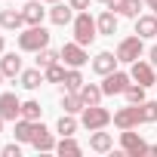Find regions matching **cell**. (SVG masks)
<instances>
[{
  "mask_svg": "<svg viewBox=\"0 0 157 157\" xmlns=\"http://www.w3.org/2000/svg\"><path fill=\"white\" fill-rule=\"evenodd\" d=\"M0 71H3V77H19L25 68H22V59L16 52H3L0 56Z\"/></svg>",
  "mask_w": 157,
  "mask_h": 157,
  "instance_id": "15",
  "label": "cell"
},
{
  "mask_svg": "<svg viewBox=\"0 0 157 157\" xmlns=\"http://www.w3.org/2000/svg\"><path fill=\"white\" fill-rule=\"evenodd\" d=\"M148 154H157V145H148Z\"/></svg>",
  "mask_w": 157,
  "mask_h": 157,
  "instance_id": "39",
  "label": "cell"
},
{
  "mask_svg": "<svg viewBox=\"0 0 157 157\" xmlns=\"http://www.w3.org/2000/svg\"><path fill=\"white\" fill-rule=\"evenodd\" d=\"M90 148H93L96 154H108V151L114 148V139H111V132L93 129V136H90Z\"/></svg>",
  "mask_w": 157,
  "mask_h": 157,
  "instance_id": "16",
  "label": "cell"
},
{
  "mask_svg": "<svg viewBox=\"0 0 157 157\" xmlns=\"http://www.w3.org/2000/svg\"><path fill=\"white\" fill-rule=\"evenodd\" d=\"M142 3H145V0H126L123 10H120V16H126V19H139V16H142Z\"/></svg>",
  "mask_w": 157,
  "mask_h": 157,
  "instance_id": "31",
  "label": "cell"
},
{
  "mask_svg": "<svg viewBox=\"0 0 157 157\" xmlns=\"http://www.w3.org/2000/svg\"><path fill=\"white\" fill-rule=\"evenodd\" d=\"M80 86H83V74H80V68H68V74H65V90L77 93Z\"/></svg>",
  "mask_w": 157,
  "mask_h": 157,
  "instance_id": "26",
  "label": "cell"
},
{
  "mask_svg": "<svg viewBox=\"0 0 157 157\" xmlns=\"http://www.w3.org/2000/svg\"><path fill=\"white\" fill-rule=\"evenodd\" d=\"M65 74H68V68L56 62V65L43 68V80H46V83H65Z\"/></svg>",
  "mask_w": 157,
  "mask_h": 157,
  "instance_id": "25",
  "label": "cell"
},
{
  "mask_svg": "<svg viewBox=\"0 0 157 157\" xmlns=\"http://www.w3.org/2000/svg\"><path fill=\"white\" fill-rule=\"evenodd\" d=\"M56 151H59L62 157H65V154H68V157H77V154H80L83 148L74 142V136H62V142H56Z\"/></svg>",
  "mask_w": 157,
  "mask_h": 157,
  "instance_id": "24",
  "label": "cell"
},
{
  "mask_svg": "<svg viewBox=\"0 0 157 157\" xmlns=\"http://www.w3.org/2000/svg\"><path fill=\"white\" fill-rule=\"evenodd\" d=\"M99 3H108V0H99Z\"/></svg>",
  "mask_w": 157,
  "mask_h": 157,
  "instance_id": "43",
  "label": "cell"
},
{
  "mask_svg": "<svg viewBox=\"0 0 157 157\" xmlns=\"http://www.w3.org/2000/svg\"><path fill=\"white\" fill-rule=\"evenodd\" d=\"M154 16H157V6H154Z\"/></svg>",
  "mask_w": 157,
  "mask_h": 157,
  "instance_id": "44",
  "label": "cell"
},
{
  "mask_svg": "<svg viewBox=\"0 0 157 157\" xmlns=\"http://www.w3.org/2000/svg\"><path fill=\"white\" fill-rule=\"evenodd\" d=\"M142 120L145 123H154L157 120V102H148V99L142 102Z\"/></svg>",
  "mask_w": 157,
  "mask_h": 157,
  "instance_id": "32",
  "label": "cell"
},
{
  "mask_svg": "<svg viewBox=\"0 0 157 157\" xmlns=\"http://www.w3.org/2000/svg\"><path fill=\"white\" fill-rule=\"evenodd\" d=\"M31 145H34L37 151H56V139H52V132H49L43 123H34V139H31Z\"/></svg>",
  "mask_w": 157,
  "mask_h": 157,
  "instance_id": "11",
  "label": "cell"
},
{
  "mask_svg": "<svg viewBox=\"0 0 157 157\" xmlns=\"http://www.w3.org/2000/svg\"><path fill=\"white\" fill-rule=\"evenodd\" d=\"M3 123H6V120H3V117H0V132H3Z\"/></svg>",
  "mask_w": 157,
  "mask_h": 157,
  "instance_id": "40",
  "label": "cell"
},
{
  "mask_svg": "<svg viewBox=\"0 0 157 157\" xmlns=\"http://www.w3.org/2000/svg\"><path fill=\"white\" fill-rule=\"evenodd\" d=\"M22 25H25L22 10H0V28H6V31H19Z\"/></svg>",
  "mask_w": 157,
  "mask_h": 157,
  "instance_id": "17",
  "label": "cell"
},
{
  "mask_svg": "<svg viewBox=\"0 0 157 157\" xmlns=\"http://www.w3.org/2000/svg\"><path fill=\"white\" fill-rule=\"evenodd\" d=\"M22 16H25V25H40L46 10H43V0H28L22 6Z\"/></svg>",
  "mask_w": 157,
  "mask_h": 157,
  "instance_id": "13",
  "label": "cell"
},
{
  "mask_svg": "<svg viewBox=\"0 0 157 157\" xmlns=\"http://www.w3.org/2000/svg\"><path fill=\"white\" fill-rule=\"evenodd\" d=\"M43 46H49V31L43 25H28L19 34V49L22 52H40Z\"/></svg>",
  "mask_w": 157,
  "mask_h": 157,
  "instance_id": "2",
  "label": "cell"
},
{
  "mask_svg": "<svg viewBox=\"0 0 157 157\" xmlns=\"http://www.w3.org/2000/svg\"><path fill=\"white\" fill-rule=\"evenodd\" d=\"M129 77H132V83H142L145 90H148V86H157V71H154V65H151V62L136 59V62H132V68H129Z\"/></svg>",
  "mask_w": 157,
  "mask_h": 157,
  "instance_id": "8",
  "label": "cell"
},
{
  "mask_svg": "<svg viewBox=\"0 0 157 157\" xmlns=\"http://www.w3.org/2000/svg\"><path fill=\"white\" fill-rule=\"evenodd\" d=\"M43 3H59V0H43Z\"/></svg>",
  "mask_w": 157,
  "mask_h": 157,
  "instance_id": "41",
  "label": "cell"
},
{
  "mask_svg": "<svg viewBox=\"0 0 157 157\" xmlns=\"http://www.w3.org/2000/svg\"><path fill=\"white\" fill-rule=\"evenodd\" d=\"M56 132H62V136H74V132H77V120H74V114H62L59 123H56Z\"/></svg>",
  "mask_w": 157,
  "mask_h": 157,
  "instance_id": "28",
  "label": "cell"
},
{
  "mask_svg": "<svg viewBox=\"0 0 157 157\" xmlns=\"http://www.w3.org/2000/svg\"><path fill=\"white\" fill-rule=\"evenodd\" d=\"M0 83H3V71H0Z\"/></svg>",
  "mask_w": 157,
  "mask_h": 157,
  "instance_id": "42",
  "label": "cell"
},
{
  "mask_svg": "<svg viewBox=\"0 0 157 157\" xmlns=\"http://www.w3.org/2000/svg\"><path fill=\"white\" fill-rule=\"evenodd\" d=\"M59 52H62V59H65V65H68V68H83V65L90 62V56H86V46H80L77 40L65 43Z\"/></svg>",
  "mask_w": 157,
  "mask_h": 157,
  "instance_id": "9",
  "label": "cell"
},
{
  "mask_svg": "<svg viewBox=\"0 0 157 157\" xmlns=\"http://www.w3.org/2000/svg\"><path fill=\"white\" fill-rule=\"evenodd\" d=\"M123 3H126V0H108V10H114V13L120 16V10H123Z\"/></svg>",
  "mask_w": 157,
  "mask_h": 157,
  "instance_id": "35",
  "label": "cell"
},
{
  "mask_svg": "<svg viewBox=\"0 0 157 157\" xmlns=\"http://www.w3.org/2000/svg\"><path fill=\"white\" fill-rule=\"evenodd\" d=\"M129 83H132V77L126 71H111V74H105V80H102V93L105 96H123Z\"/></svg>",
  "mask_w": 157,
  "mask_h": 157,
  "instance_id": "7",
  "label": "cell"
},
{
  "mask_svg": "<svg viewBox=\"0 0 157 157\" xmlns=\"http://www.w3.org/2000/svg\"><path fill=\"white\" fill-rule=\"evenodd\" d=\"M40 114H43L40 102H34V99L22 102V117H25V120H40Z\"/></svg>",
  "mask_w": 157,
  "mask_h": 157,
  "instance_id": "30",
  "label": "cell"
},
{
  "mask_svg": "<svg viewBox=\"0 0 157 157\" xmlns=\"http://www.w3.org/2000/svg\"><path fill=\"white\" fill-rule=\"evenodd\" d=\"M123 96H126L129 105H142V102H145V86H142V83H129Z\"/></svg>",
  "mask_w": 157,
  "mask_h": 157,
  "instance_id": "29",
  "label": "cell"
},
{
  "mask_svg": "<svg viewBox=\"0 0 157 157\" xmlns=\"http://www.w3.org/2000/svg\"><path fill=\"white\" fill-rule=\"evenodd\" d=\"M71 31H74V40L80 43V46H90V43L99 37V25H96V19H93L86 10L74 16V22H71Z\"/></svg>",
  "mask_w": 157,
  "mask_h": 157,
  "instance_id": "1",
  "label": "cell"
},
{
  "mask_svg": "<svg viewBox=\"0 0 157 157\" xmlns=\"http://www.w3.org/2000/svg\"><path fill=\"white\" fill-rule=\"evenodd\" d=\"M6 52V43H3V34H0V56H3Z\"/></svg>",
  "mask_w": 157,
  "mask_h": 157,
  "instance_id": "37",
  "label": "cell"
},
{
  "mask_svg": "<svg viewBox=\"0 0 157 157\" xmlns=\"http://www.w3.org/2000/svg\"><path fill=\"white\" fill-rule=\"evenodd\" d=\"M77 93H80V99H83V105L90 108V105H102V86H96V83H83L80 90H77Z\"/></svg>",
  "mask_w": 157,
  "mask_h": 157,
  "instance_id": "21",
  "label": "cell"
},
{
  "mask_svg": "<svg viewBox=\"0 0 157 157\" xmlns=\"http://www.w3.org/2000/svg\"><path fill=\"white\" fill-rule=\"evenodd\" d=\"M49 19H52V25H71L74 22V6L71 3H52V10H49Z\"/></svg>",
  "mask_w": 157,
  "mask_h": 157,
  "instance_id": "14",
  "label": "cell"
},
{
  "mask_svg": "<svg viewBox=\"0 0 157 157\" xmlns=\"http://www.w3.org/2000/svg\"><path fill=\"white\" fill-rule=\"evenodd\" d=\"M68 3L74 6V13H83V10H90V0H68Z\"/></svg>",
  "mask_w": 157,
  "mask_h": 157,
  "instance_id": "34",
  "label": "cell"
},
{
  "mask_svg": "<svg viewBox=\"0 0 157 157\" xmlns=\"http://www.w3.org/2000/svg\"><path fill=\"white\" fill-rule=\"evenodd\" d=\"M34 123H37V120H25V117H19V120H16V129H13L16 142H31V139H34Z\"/></svg>",
  "mask_w": 157,
  "mask_h": 157,
  "instance_id": "22",
  "label": "cell"
},
{
  "mask_svg": "<svg viewBox=\"0 0 157 157\" xmlns=\"http://www.w3.org/2000/svg\"><path fill=\"white\" fill-rule=\"evenodd\" d=\"M19 80H22V86H25V90H37L40 83H46L40 68H28V71H22V74H19Z\"/></svg>",
  "mask_w": 157,
  "mask_h": 157,
  "instance_id": "23",
  "label": "cell"
},
{
  "mask_svg": "<svg viewBox=\"0 0 157 157\" xmlns=\"http://www.w3.org/2000/svg\"><path fill=\"white\" fill-rule=\"evenodd\" d=\"M111 123H114L117 129H136L139 123H145V120H142V105H126V108L114 111Z\"/></svg>",
  "mask_w": 157,
  "mask_h": 157,
  "instance_id": "5",
  "label": "cell"
},
{
  "mask_svg": "<svg viewBox=\"0 0 157 157\" xmlns=\"http://www.w3.org/2000/svg\"><path fill=\"white\" fill-rule=\"evenodd\" d=\"M62 108H65V114H83V99H80V93H71V90H65L62 93Z\"/></svg>",
  "mask_w": 157,
  "mask_h": 157,
  "instance_id": "19",
  "label": "cell"
},
{
  "mask_svg": "<svg viewBox=\"0 0 157 157\" xmlns=\"http://www.w3.org/2000/svg\"><path fill=\"white\" fill-rule=\"evenodd\" d=\"M0 117L13 120V123L22 117V102H19L16 93H0Z\"/></svg>",
  "mask_w": 157,
  "mask_h": 157,
  "instance_id": "10",
  "label": "cell"
},
{
  "mask_svg": "<svg viewBox=\"0 0 157 157\" xmlns=\"http://www.w3.org/2000/svg\"><path fill=\"white\" fill-rule=\"evenodd\" d=\"M96 25H99V34L114 37V34H117V13H114V10H105V13L96 19Z\"/></svg>",
  "mask_w": 157,
  "mask_h": 157,
  "instance_id": "18",
  "label": "cell"
},
{
  "mask_svg": "<svg viewBox=\"0 0 157 157\" xmlns=\"http://www.w3.org/2000/svg\"><path fill=\"white\" fill-rule=\"evenodd\" d=\"M136 34L139 37H157V16H139L136 19Z\"/></svg>",
  "mask_w": 157,
  "mask_h": 157,
  "instance_id": "20",
  "label": "cell"
},
{
  "mask_svg": "<svg viewBox=\"0 0 157 157\" xmlns=\"http://www.w3.org/2000/svg\"><path fill=\"white\" fill-rule=\"evenodd\" d=\"M111 111L108 108H102V105H90V108H83V117H80V123L93 132V129H105L108 123H111Z\"/></svg>",
  "mask_w": 157,
  "mask_h": 157,
  "instance_id": "4",
  "label": "cell"
},
{
  "mask_svg": "<svg viewBox=\"0 0 157 157\" xmlns=\"http://www.w3.org/2000/svg\"><path fill=\"white\" fill-rule=\"evenodd\" d=\"M117 62H120V59H117V52H99V56L93 59V71L105 77V74L117 71Z\"/></svg>",
  "mask_w": 157,
  "mask_h": 157,
  "instance_id": "12",
  "label": "cell"
},
{
  "mask_svg": "<svg viewBox=\"0 0 157 157\" xmlns=\"http://www.w3.org/2000/svg\"><path fill=\"white\" fill-rule=\"evenodd\" d=\"M142 52H145V37H139V34L123 37V40L117 43V59L126 62V65H132L136 59H142Z\"/></svg>",
  "mask_w": 157,
  "mask_h": 157,
  "instance_id": "3",
  "label": "cell"
},
{
  "mask_svg": "<svg viewBox=\"0 0 157 157\" xmlns=\"http://www.w3.org/2000/svg\"><path fill=\"white\" fill-rule=\"evenodd\" d=\"M148 59H151V65L157 68V46H151V49H148Z\"/></svg>",
  "mask_w": 157,
  "mask_h": 157,
  "instance_id": "36",
  "label": "cell"
},
{
  "mask_svg": "<svg viewBox=\"0 0 157 157\" xmlns=\"http://www.w3.org/2000/svg\"><path fill=\"white\" fill-rule=\"evenodd\" d=\"M3 157H22V142H13V145H3L0 148Z\"/></svg>",
  "mask_w": 157,
  "mask_h": 157,
  "instance_id": "33",
  "label": "cell"
},
{
  "mask_svg": "<svg viewBox=\"0 0 157 157\" xmlns=\"http://www.w3.org/2000/svg\"><path fill=\"white\" fill-rule=\"evenodd\" d=\"M120 151H123L126 157H142V154H148V142H145L139 132L123 129V132H120Z\"/></svg>",
  "mask_w": 157,
  "mask_h": 157,
  "instance_id": "6",
  "label": "cell"
},
{
  "mask_svg": "<svg viewBox=\"0 0 157 157\" xmlns=\"http://www.w3.org/2000/svg\"><path fill=\"white\" fill-rule=\"evenodd\" d=\"M145 3H148V10H154V6H157V0H145Z\"/></svg>",
  "mask_w": 157,
  "mask_h": 157,
  "instance_id": "38",
  "label": "cell"
},
{
  "mask_svg": "<svg viewBox=\"0 0 157 157\" xmlns=\"http://www.w3.org/2000/svg\"><path fill=\"white\" fill-rule=\"evenodd\" d=\"M59 59H62V52H56V49L43 46V49L37 52V68H49V65H56Z\"/></svg>",
  "mask_w": 157,
  "mask_h": 157,
  "instance_id": "27",
  "label": "cell"
}]
</instances>
